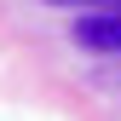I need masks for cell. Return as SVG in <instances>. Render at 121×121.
<instances>
[{
  "label": "cell",
  "mask_w": 121,
  "mask_h": 121,
  "mask_svg": "<svg viewBox=\"0 0 121 121\" xmlns=\"http://www.w3.org/2000/svg\"><path fill=\"white\" fill-rule=\"evenodd\" d=\"M75 46L81 52H121V12H86L75 23Z\"/></svg>",
  "instance_id": "6da1fadb"
},
{
  "label": "cell",
  "mask_w": 121,
  "mask_h": 121,
  "mask_svg": "<svg viewBox=\"0 0 121 121\" xmlns=\"http://www.w3.org/2000/svg\"><path fill=\"white\" fill-rule=\"evenodd\" d=\"M52 6H98V0H52Z\"/></svg>",
  "instance_id": "7a4b0ae2"
},
{
  "label": "cell",
  "mask_w": 121,
  "mask_h": 121,
  "mask_svg": "<svg viewBox=\"0 0 121 121\" xmlns=\"http://www.w3.org/2000/svg\"><path fill=\"white\" fill-rule=\"evenodd\" d=\"M98 6H104V12H121V0H98Z\"/></svg>",
  "instance_id": "3957f363"
}]
</instances>
